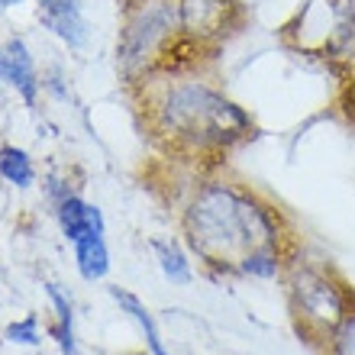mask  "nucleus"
Masks as SVG:
<instances>
[{"label": "nucleus", "mask_w": 355, "mask_h": 355, "mask_svg": "<svg viewBox=\"0 0 355 355\" xmlns=\"http://www.w3.org/2000/svg\"><path fill=\"white\" fill-rule=\"evenodd\" d=\"M36 23L68 52H85L91 46V19L81 0H36Z\"/></svg>", "instance_id": "0eeeda50"}, {"label": "nucleus", "mask_w": 355, "mask_h": 355, "mask_svg": "<svg viewBox=\"0 0 355 355\" xmlns=\"http://www.w3.org/2000/svg\"><path fill=\"white\" fill-rule=\"evenodd\" d=\"M23 3H26V0H0V13H3V10H17V7H23Z\"/></svg>", "instance_id": "6ab92c4d"}, {"label": "nucleus", "mask_w": 355, "mask_h": 355, "mask_svg": "<svg viewBox=\"0 0 355 355\" xmlns=\"http://www.w3.org/2000/svg\"><path fill=\"white\" fill-rule=\"evenodd\" d=\"M46 294L52 300V310H55V323H52V339L58 343L62 355H75L78 352V339H75V307L68 294L55 288V284H46Z\"/></svg>", "instance_id": "ddd939ff"}, {"label": "nucleus", "mask_w": 355, "mask_h": 355, "mask_svg": "<svg viewBox=\"0 0 355 355\" xmlns=\"http://www.w3.org/2000/svg\"><path fill=\"white\" fill-rule=\"evenodd\" d=\"M7 339L13 346H39L42 343V333H39V320L29 313L23 320H13L7 327Z\"/></svg>", "instance_id": "f3484780"}, {"label": "nucleus", "mask_w": 355, "mask_h": 355, "mask_svg": "<svg viewBox=\"0 0 355 355\" xmlns=\"http://www.w3.org/2000/svg\"><path fill=\"white\" fill-rule=\"evenodd\" d=\"M3 91H10V85H7V71H3V58H0V94Z\"/></svg>", "instance_id": "aec40b11"}, {"label": "nucleus", "mask_w": 355, "mask_h": 355, "mask_svg": "<svg viewBox=\"0 0 355 355\" xmlns=\"http://www.w3.org/2000/svg\"><path fill=\"white\" fill-rule=\"evenodd\" d=\"M281 36L304 58L346 75L355 62V0H304L281 26Z\"/></svg>", "instance_id": "7ed1b4c3"}, {"label": "nucleus", "mask_w": 355, "mask_h": 355, "mask_svg": "<svg viewBox=\"0 0 355 355\" xmlns=\"http://www.w3.org/2000/svg\"><path fill=\"white\" fill-rule=\"evenodd\" d=\"M55 220H58V230L65 236L68 243L75 245L78 239H85V236H103L107 233V220H103L101 207L85 200V197L78 194H68L62 197L55 204Z\"/></svg>", "instance_id": "1a4fd4ad"}, {"label": "nucleus", "mask_w": 355, "mask_h": 355, "mask_svg": "<svg viewBox=\"0 0 355 355\" xmlns=\"http://www.w3.org/2000/svg\"><path fill=\"white\" fill-rule=\"evenodd\" d=\"M181 36L216 49L243 26V0H175Z\"/></svg>", "instance_id": "423d86ee"}, {"label": "nucleus", "mask_w": 355, "mask_h": 355, "mask_svg": "<svg viewBox=\"0 0 355 355\" xmlns=\"http://www.w3.org/2000/svg\"><path fill=\"white\" fill-rule=\"evenodd\" d=\"M152 252L159 259L162 275H165L171 284H191L194 268L187 262V252L175 243V239H152Z\"/></svg>", "instance_id": "4468645a"}, {"label": "nucleus", "mask_w": 355, "mask_h": 355, "mask_svg": "<svg viewBox=\"0 0 355 355\" xmlns=\"http://www.w3.org/2000/svg\"><path fill=\"white\" fill-rule=\"evenodd\" d=\"M0 58H3V71H7V85L26 107H36L39 91H42V75H39L36 55L26 46L23 36H10L0 42Z\"/></svg>", "instance_id": "6e6552de"}, {"label": "nucleus", "mask_w": 355, "mask_h": 355, "mask_svg": "<svg viewBox=\"0 0 355 355\" xmlns=\"http://www.w3.org/2000/svg\"><path fill=\"white\" fill-rule=\"evenodd\" d=\"M0 178L7 181L10 187H26L36 184V162L23 146H13V142H3L0 146Z\"/></svg>", "instance_id": "f8f14e48"}, {"label": "nucleus", "mask_w": 355, "mask_h": 355, "mask_svg": "<svg viewBox=\"0 0 355 355\" xmlns=\"http://www.w3.org/2000/svg\"><path fill=\"white\" fill-rule=\"evenodd\" d=\"M110 297L116 300L123 313L136 323V329L142 333V343H146V349H149L152 355H171L168 349H165V343H162V333H159L155 317H152L149 307H146L136 294H130V291H123V288H110Z\"/></svg>", "instance_id": "9d476101"}, {"label": "nucleus", "mask_w": 355, "mask_h": 355, "mask_svg": "<svg viewBox=\"0 0 355 355\" xmlns=\"http://www.w3.org/2000/svg\"><path fill=\"white\" fill-rule=\"evenodd\" d=\"M120 3L123 7H130V3H139V0H120Z\"/></svg>", "instance_id": "412c9836"}, {"label": "nucleus", "mask_w": 355, "mask_h": 355, "mask_svg": "<svg viewBox=\"0 0 355 355\" xmlns=\"http://www.w3.org/2000/svg\"><path fill=\"white\" fill-rule=\"evenodd\" d=\"M327 355H355V307L343 317V323L327 339Z\"/></svg>", "instance_id": "dca6fc26"}, {"label": "nucleus", "mask_w": 355, "mask_h": 355, "mask_svg": "<svg viewBox=\"0 0 355 355\" xmlns=\"http://www.w3.org/2000/svg\"><path fill=\"white\" fill-rule=\"evenodd\" d=\"M339 113L355 126V62L349 65V71L343 75V85H339Z\"/></svg>", "instance_id": "a211bd4d"}, {"label": "nucleus", "mask_w": 355, "mask_h": 355, "mask_svg": "<svg viewBox=\"0 0 355 355\" xmlns=\"http://www.w3.org/2000/svg\"><path fill=\"white\" fill-rule=\"evenodd\" d=\"M184 239L191 252L216 271L239 275V265L259 249L284 245L278 210L239 181H204L184 207Z\"/></svg>", "instance_id": "f03ea898"}, {"label": "nucleus", "mask_w": 355, "mask_h": 355, "mask_svg": "<svg viewBox=\"0 0 355 355\" xmlns=\"http://www.w3.org/2000/svg\"><path fill=\"white\" fill-rule=\"evenodd\" d=\"M281 265H284V249H259L239 265V275L268 281L275 275H281Z\"/></svg>", "instance_id": "2eb2a0df"}, {"label": "nucleus", "mask_w": 355, "mask_h": 355, "mask_svg": "<svg viewBox=\"0 0 355 355\" xmlns=\"http://www.w3.org/2000/svg\"><path fill=\"white\" fill-rule=\"evenodd\" d=\"M75 265L78 275L85 281H103L110 275V249L103 243V236H85L75 243Z\"/></svg>", "instance_id": "9b49d317"}, {"label": "nucleus", "mask_w": 355, "mask_h": 355, "mask_svg": "<svg viewBox=\"0 0 355 355\" xmlns=\"http://www.w3.org/2000/svg\"><path fill=\"white\" fill-rule=\"evenodd\" d=\"M288 297L297 329L323 346L333 336V329L343 323V317L352 310V297H349L346 284L333 278L327 268L307 262H297L288 271Z\"/></svg>", "instance_id": "39448f33"}, {"label": "nucleus", "mask_w": 355, "mask_h": 355, "mask_svg": "<svg viewBox=\"0 0 355 355\" xmlns=\"http://www.w3.org/2000/svg\"><path fill=\"white\" fill-rule=\"evenodd\" d=\"M181 36L175 0H139L123 7V26L116 36V68L130 85H142L155 75L162 55Z\"/></svg>", "instance_id": "20e7f679"}, {"label": "nucleus", "mask_w": 355, "mask_h": 355, "mask_svg": "<svg viewBox=\"0 0 355 355\" xmlns=\"http://www.w3.org/2000/svg\"><path fill=\"white\" fill-rule=\"evenodd\" d=\"M142 107L152 132L187 159H223L255 136L249 110L204 78H149L142 85Z\"/></svg>", "instance_id": "f257e3e1"}]
</instances>
